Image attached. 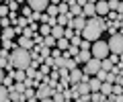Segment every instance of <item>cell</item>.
I'll return each mask as SVG.
<instances>
[{
	"mask_svg": "<svg viewBox=\"0 0 123 102\" xmlns=\"http://www.w3.org/2000/svg\"><path fill=\"white\" fill-rule=\"evenodd\" d=\"M29 21H31V22H37V21H41V14H39V12H33Z\"/></svg>",
	"mask_w": 123,
	"mask_h": 102,
	"instance_id": "ab89813d",
	"label": "cell"
},
{
	"mask_svg": "<svg viewBox=\"0 0 123 102\" xmlns=\"http://www.w3.org/2000/svg\"><path fill=\"white\" fill-rule=\"evenodd\" d=\"M43 37H41V35H33V43H37V45H39V47H41V45H43Z\"/></svg>",
	"mask_w": 123,
	"mask_h": 102,
	"instance_id": "f35d334b",
	"label": "cell"
},
{
	"mask_svg": "<svg viewBox=\"0 0 123 102\" xmlns=\"http://www.w3.org/2000/svg\"><path fill=\"white\" fill-rule=\"evenodd\" d=\"M101 33H103V29H101V27L86 22V29L82 31V39H84V41H88V43H94V41H101Z\"/></svg>",
	"mask_w": 123,
	"mask_h": 102,
	"instance_id": "3957f363",
	"label": "cell"
},
{
	"mask_svg": "<svg viewBox=\"0 0 123 102\" xmlns=\"http://www.w3.org/2000/svg\"><path fill=\"white\" fill-rule=\"evenodd\" d=\"M25 90H27L25 82H14V84H12V88H10V92H17V94H25Z\"/></svg>",
	"mask_w": 123,
	"mask_h": 102,
	"instance_id": "d6986e66",
	"label": "cell"
},
{
	"mask_svg": "<svg viewBox=\"0 0 123 102\" xmlns=\"http://www.w3.org/2000/svg\"><path fill=\"white\" fill-rule=\"evenodd\" d=\"M64 98H66V100H72V98H74V92H72V88H68V90H64Z\"/></svg>",
	"mask_w": 123,
	"mask_h": 102,
	"instance_id": "d590c367",
	"label": "cell"
},
{
	"mask_svg": "<svg viewBox=\"0 0 123 102\" xmlns=\"http://www.w3.org/2000/svg\"><path fill=\"white\" fill-rule=\"evenodd\" d=\"M68 4H70V16L72 18H76V16H82V6L78 4V2H76V0H72V2H68Z\"/></svg>",
	"mask_w": 123,
	"mask_h": 102,
	"instance_id": "30bf717a",
	"label": "cell"
},
{
	"mask_svg": "<svg viewBox=\"0 0 123 102\" xmlns=\"http://www.w3.org/2000/svg\"><path fill=\"white\" fill-rule=\"evenodd\" d=\"M55 49H60V51H64V53H66L68 49H70V41H68L66 37H62V39L57 41V45H55Z\"/></svg>",
	"mask_w": 123,
	"mask_h": 102,
	"instance_id": "ac0fdd59",
	"label": "cell"
},
{
	"mask_svg": "<svg viewBox=\"0 0 123 102\" xmlns=\"http://www.w3.org/2000/svg\"><path fill=\"white\" fill-rule=\"evenodd\" d=\"M94 8H97V16H107V14L111 12L107 0H98V2H94Z\"/></svg>",
	"mask_w": 123,
	"mask_h": 102,
	"instance_id": "9c48e42d",
	"label": "cell"
},
{
	"mask_svg": "<svg viewBox=\"0 0 123 102\" xmlns=\"http://www.w3.org/2000/svg\"><path fill=\"white\" fill-rule=\"evenodd\" d=\"M18 47H21V49H25V51H33V45H35V43H33V39H29V37H18Z\"/></svg>",
	"mask_w": 123,
	"mask_h": 102,
	"instance_id": "8fae6325",
	"label": "cell"
},
{
	"mask_svg": "<svg viewBox=\"0 0 123 102\" xmlns=\"http://www.w3.org/2000/svg\"><path fill=\"white\" fill-rule=\"evenodd\" d=\"M107 100V96H103L101 92H92L90 94V102H105Z\"/></svg>",
	"mask_w": 123,
	"mask_h": 102,
	"instance_id": "603a6c76",
	"label": "cell"
},
{
	"mask_svg": "<svg viewBox=\"0 0 123 102\" xmlns=\"http://www.w3.org/2000/svg\"><path fill=\"white\" fill-rule=\"evenodd\" d=\"M25 98H27V100H29V98H35V90H33V88H27L25 90Z\"/></svg>",
	"mask_w": 123,
	"mask_h": 102,
	"instance_id": "8d00e7d4",
	"label": "cell"
},
{
	"mask_svg": "<svg viewBox=\"0 0 123 102\" xmlns=\"http://www.w3.org/2000/svg\"><path fill=\"white\" fill-rule=\"evenodd\" d=\"M27 102H39V100H37V98H29Z\"/></svg>",
	"mask_w": 123,
	"mask_h": 102,
	"instance_id": "ee69618b",
	"label": "cell"
},
{
	"mask_svg": "<svg viewBox=\"0 0 123 102\" xmlns=\"http://www.w3.org/2000/svg\"><path fill=\"white\" fill-rule=\"evenodd\" d=\"M12 84H14V80H12V75H8L6 74V78H4V82H2V86H4V88H12Z\"/></svg>",
	"mask_w": 123,
	"mask_h": 102,
	"instance_id": "83f0119b",
	"label": "cell"
},
{
	"mask_svg": "<svg viewBox=\"0 0 123 102\" xmlns=\"http://www.w3.org/2000/svg\"><path fill=\"white\" fill-rule=\"evenodd\" d=\"M64 31H66V29H64V27H60V25H55V27L51 29V37H53V39H55V41H60L62 37H64Z\"/></svg>",
	"mask_w": 123,
	"mask_h": 102,
	"instance_id": "2e32d148",
	"label": "cell"
},
{
	"mask_svg": "<svg viewBox=\"0 0 123 102\" xmlns=\"http://www.w3.org/2000/svg\"><path fill=\"white\" fill-rule=\"evenodd\" d=\"M12 37H14V29L10 27V29H4V31H2V37H0V39L2 41H12Z\"/></svg>",
	"mask_w": 123,
	"mask_h": 102,
	"instance_id": "7402d4cb",
	"label": "cell"
},
{
	"mask_svg": "<svg viewBox=\"0 0 123 102\" xmlns=\"http://www.w3.org/2000/svg\"><path fill=\"white\" fill-rule=\"evenodd\" d=\"M107 75H109V74H107V71H103V70H101V71H98L97 75H94V78H98V80H101V82H107Z\"/></svg>",
	"mask_w": 123,
	"mask_h": 102,
	"instance_id": "74e56055",
	"label": "cell"
},
{
	"mask_svg": "<svg viewBox=\"0 0 123 102\" xmlns=\"http://www.w3.org/2000/svg\"><path fill=\"white\" fill-rule=\"evenodd\" d=\"M90 47H92V43H88V41L82 39V43H80V51H90Z\"/></svg>",
	"mask_w": 123,
	"mask_h": 102,
	"instance_id": "e575fe53",
	"label": "cell"
},
{
	"mask_svg": "<svg viewBox=\"0 0 123 102\" xmlns=\"http://www.w3.org/2000/svg\"><path fill=\"white\" fill-rule=\"evenodd\" d=\"M51 100H53V102H66V98H64V94H62V92H55V94L51 96Z\"/></svg>",
	"mask_w": 123,
	"mask_h": 102,
	"instance_id": "4dcf8cb0",
	"label": "cell"
},
{
	"mask_svg": "<svg viewBox=\"0 0 123 102\" xmlns=\"http://www.w3.org/2000/svg\"><path fill=\"white\" fill-rule=\"evenodd\" d=\"M45 14L51 16V18H57V16H60V8H57V4H51V2H49V8L45 10Z\"/></svg>",
	"mask_w": 123,
	"mask_h": 102,
	"instance_id": "e0dca14e",
	"label": "cell"
},
{
	"mask_svg": "<svg viewBox=\"0 0 123 102\" xmlns=\"http://www.w3.org/2000/svg\"><path fill=\"white\" fill-rule=\"evenodd\" d=\"M49 71H51V67H49V65H45V63L39 67V74L43 75V78H47V74H49Z\"/></svg>",
	"mask_w": 123,
	"mask_h": 102,
	"instance_id": "1f68e13d",
	"label": "cell"
},
{
	"mask_svg": "<svg viewBox=\"0 0 123 102\" xmlns=\"http://www.w3.org/2000/svg\"><path fill=\"white\" fill-rule=\"evenodd\" d=\"M57 8H60V14H68L70 12V4H68V2H60Z\"/></svg>",
	"mask_w": 123,
	"mask_h": 102,
	"instance_id": "4316f807",
	"label": "cell"
},
{
	"mask_svg": "<svg viewBox=\"0 0 123 102\" xmlns=\"http://www.w3.org/2000/svg\"><path fill=\"white\" fill-rule=\"evenodd\" d=\"M90 59H92V53H90V51H80L78 57H76V63H84V65H86Z\"/></svg>",
	"mask_w": 123,
	"mask_h": 102,
	"instance_id": "7c38bea8",
	"label": "cell"
},
{
	"mask_svg": "<svg viewBox=\"0 0 123 102\" xmlns=\"http://www.w3.org/2000/svg\"><path fill=\"white\" fill-rule=\"evenodd\" d=\"M4 78H6V74H4V70L0 67V86H2V82H4Z\"/></svg>",
	"mask_w": 123,
	"mask_h": 102,
	"instance_id": "7bdbcfd3",
	"label": "cell"
},
{
	"mask_svg": "<svg viewBox=\"0 0 123 102\" xmlns=\"http://www.w3.org/2000/svg\"><path fill=\"white\" fill-rule=\"evenodd\" d=\"M27 6H29L33 12H39V14H43L45 10L49 8V2L47 0H29L27 2Z\"/></svg>",
	"mask_w": 123,
	"mask_h": 102,
	"instance_id": "52a82bcc",
	"label": "cell"
},
{
	"mask_svg": "<svg viewBox=\"0 0 123 102\" xmlns=\"http://www.w3.org/2000/svg\"><path fill=\"white\" fill-rule=\"evenodd\" d=\"M90 53H92V57H94V59H98V61L107 59V57L111 55L107 41H94V43H92V47H90Z\"/></svg>",
	"mask_w": 123,
	"mask_h": 102,
	"instance_id": "7a4b0ae2",
	"label": "cell"
},
{
	"mask_svg": "<svg viewBox=\"0 0 123 102\" xmlns=\"http://www.w3.org/2000/svg\"><path fill=\"white\" fill-rule=\"evenodd\" d=\"M14 25H17L18 29H27V25H31V21H29V18H25V16H21L17 22H14Z\"/></svg>",
	"mask_w": 123,
	"mask_h": 102,
	"instance_id": "cb8c5ba5",
	"label": "cell"
},
{
	"mask_svg": "<svg viewBox=\"0 0 123 102\" xmlns=\"http://www.w3.org/2000/svg\"><path fill=\"white\" fill-rule=\"evenodd\" d=\"M82 78H84V71L80 70V67H76V70L70 71V78H68V82H70V86H76V84H80V82H82Z\"/></svg>",
	"mask_w": 123,
	"mask_h": 102,
	"instance_id": "ba28073f",
	"label": "cell"
},
{
	"mask_svg": "<svg viewBox=\"0 0 123 102\" xmlns=\"http://www.w3.org/2000/svg\"><path fill=\"white\" fill-rule=\"evenodd\" d=\"M53 94H55V90H53L49 84H43V82H41V84L37 86V90H35V98H37V100H45V98H51Z\"/></svg>",
	"mask_w": 123,
	"mask_h": 102,
	"instance_id": "5b68a950",
	"label": "cell"
},
{
	"mask_svg": "<svg viewBox=\"0 0 123 102\" xmlns=\"http://www.w3.org/2000/svg\"><path fill=\"white\" fill-rule=\"evenodd\" d=\"M111 63H113V65H117V61H119V55H113V53H111Z\"/></svg>",
	"mask_w": 123,
	"mask_h": 102,
	"instance_id": "b9f144b4",
	"label": "cell"
},
{
	"mask_svg": "<svg viewBox=\"0 0 123 102\" xmlns=\"http://www.w3.org/2000/svg\"><path fill=\"white\" fill-rule=\"evenodd\" d=\"M51 57H53V59L62 57V51H60V49H53V51H51Z\"/></svg>",
	"mask_w": 123,
	"mask_h": 102,
	"instance_id": "60d3db41",
	"label": "cell"
},
{
	"mask_svg": "<svg viewBox=\"0 0 123 102\" xmlns=\"http://www.w3.org/2000/svg\"><path fill=\"white\" fill-rule=\"evenodd\" d=\"M8 75H12L14 82H25L27 80V70H14L12 74H8Z\"/></svg>",
	"mask_w": 123,
	"mask_h": 102,
	"instance_id": "4fadbf2b",
	"label": "cell"
},
{
	"mask_svg": "<svg viewBox=\"0 0 123 102\" xmlns=\"http://www.w3.org/2000/svg\"><path fill=\"white\" fill-rule=\"evenodd\" d=\"M76 67H78V63H76V59H74V57H66V63H64V70L72 71V70H76Z\"/></svg>",
	"mask_w": 123,
	"mask_h": 102,
	"instance_id": "ffe728a7",
	"label": "cell"
},
{
	"mask_svg": "<svg viewBox=\"0 0 123 102\" xmlns=\"http://www.w3.org/2000/svg\"><path fill=\"white\" fill-rule=\"evenodd\" d=\"M82 71H84V74L88 75V78H94V75H97L98 71H101V61L92 57L90 61H88L86 65H84V70H82Z\"/></svg>",
	"mask_w": 123,
	"mask_h": 102,
	"instance_id": "8992f818",
	"label": "cell"
},
{
	"mask_svg": "<svg viewBox=\"0 0 123 102\" xmlns=\"http://www.w3.org/2000/svg\"><path fill=\"white\" fill-rule=\"evenodd\" d=\"M107 45H109V51L113 55H121L123 53V35H121V33L111 35L109 41H107Z\"/></svg>",
	"mask_w": 123,
	"mask_h": 102,
	"instance_id": "277c9868",
	"label": "cell"
},
{
	"mask_svg": "<svg viewBox=\"0 0 123 102\" xmlns=\"http://www.w3.org/2000/svg\"><path fill=\"white\" fill-rule=\"evenodd\" d=\"M31 51H25V49H21V47H17L10 53V57H8V63L14 67V70H29L31 67Z\"/></svg>",
	"mask_w": 123,
	"mask_h": 102,
	"instance_id": "6da1fadb",
	"label": "cell"
},
{
	"mask_svg": "<svg viewBox=\"0 0 123 102\" xmlns=\"http://www.w3.org/2000/svg\"><path fill=\"white\" fill-rule=\"evenodd\" d=\"M8 14H10L8 6H6V4H2V6H0V18H8Z\"/></svg>",
	"mask_w": 123,
	"mask_h": 102,
	"instance_id": "f1b7e54d",
	"label": "cell"
},
{
	"mask_svg": "<svg viewBox=\"0 0 123 102\" xmlns=\"http://www.w3.org/2000/svg\"><path fill=\"white\" fill-rule=\"evenodd\" d=\"M0 51H2V39H0Z\"/></svg>",
	"mask_w": 123,
	"mask_h": 102,
	"instance_id": "bcb514c9",
	"label": "cell"
},
{
	"mask_svg": "<svg viewBox=\"0 0 123 102\" xmlns=\"http://www.w3.org/2000/svg\"><path fill=\"white\" fill-rule=\"evenodd\" d=\"M39 53H41V59H47L49 55H51V49H47L45 45H41V47H39Z\"/></svg>",
	"mask_w": 123,
	"mask_h": 102,
	"instance_id": "484cf974",
	"label": "cell"
},
{
	"mask_svg": "<svg viewBox=\"0 0 123 102\" xmlns=\"http://www.w3.org/2000/svg\"><path fill=\"white\" fill-rule=\"evenodd\" d=\"M8 100H10V90L0 86V102H8Z\"/></svg>",
	"mask_w": 123,
	"mask_h": 102,
	"instance_id": "44dd1931",
	"label": "cell"
},
{
	"mask_svg": "<svg viewBox=\"0 0 123 102\" xmlns=\"http://www.w3.org/2000/svg\"><path fill=\"white\" fill-rule=\"evenodd\" d=\"M101 94L103 96H113V84H109V82H103L101 84Z\"/></svg>",
	"mask_w": 123,
	"mask_h": 102,
	"instance_id": "5bb4252c",
	"label": "cell"
},
{
	"mask_svg": "<svg viewBox=\"0 0 123 102\" xmlns=\"http://www.w3.org/2000/svg\"><path fill=\"white\" fill-rule=\"evenodd\" d=\"M101 84L103 82L98 78H90L88 80V86H90V92H101Z\"/></svg>",
	"mask_w": 123,
	"mask_h": 102,
	"instance_id": "9a60e30c",
	"label": "cell"
},
{
	"mask_svg": "<svg viewBox=\"0 0 123 102\" xmlns=\"http://www.w3.org/2000/svg\"><path fill=\"white\" fill-rule=\"evenodd\" d=\"M121 94H123V86L113 84V96H121Z\"/></svg>",
	"mask_w": 123,
	"mask_h": 102,
	"instance_id": "d6a6232c",
	"label": "cell"
},
{
	"mask_svg": "<svg viewBox=\"0 0 123 102\" xmlns=\"http://www.w3.org/2000/svg\"><path fill=\"white\" fill-rule=\"evenodd\" d=\"M76 35H78V33H76V31H74V29H66V31H64V37H66V39H68V41H70V39H72V37H76Z\"/></svg>",
	"mask_w": 123,
	"mask_h": 102,
	"instance_id": "f546056e",
	"label": "cell"
},
{
	"mask_svg": "<svg viewBox=\"0 0 123 102\" xmlns=\"http://www.w3.org/2000/svg\"><path fill=\"white\" fill-rule=\"evenodd\" d=\"M43 45H45V47H47V49H51V47H55V45H57V41L53 39L51 35H49V37H45V41H43Z\"/></svg>",
	"mask_w": 123,
	"mask_h": 102,
	"instance_id": "d4e9b609",
	"label": "cell"
},
{
	"mask_svg": "<svg viewBox=\"0 0 123 102\" xmlns=\"http://www.w3.org/2000/svg\"><path fill=\"white\" fill-rule=\"evenodd\" d=\"M6 6H8V10H10V12H17V8H18V2L10 0V2H6Z\"/></svg>",
	"mask_w": 123,
	"mask_h": 102,
	"instance_id": "836d02e7",
	"label": "cell"
},
{
	"mask_svg": "<svg viewBox=\"0 0 123 102\" xmlns=\"http://www.w3.org/2000/svg\"><path fill=\"white\" fill-rule=\"evenodd\" d=\"M39 102H53L51 98H45V100H39Z\"/></svg>",
	"mask_w": 123,
	"mask_h": 102,
	"instance_id": "f6af8a7d",
	"label": "cell"
},
{
	"mask_svg": "<svg viewBox=\"0 0 123 102\" xmlns=\"http://www.w3.org/2000/svg\"><path fill=\"white\" fill-rule=\"evenodd\" d=\"M66 102H74V100H66Z\"/></svg>",
	"mask_w": 123,
	"mask_h": 102,
	"instance_id": "7dc6e473",
	"label": "cell"
}]
</instances>
